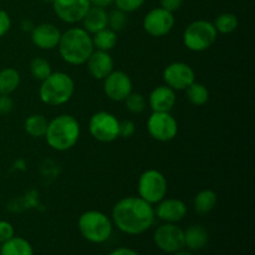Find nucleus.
<instances>
[{"label":"nucleus","instance_id":"1","mask_svg":"<svg viewBox=\"0 0 255 255\" xmlns=\"http://www.w3.org/2000/svg\"><path fill=\"white\" fill-rule=\"evenodd\" d=\"M154 208L141 197H125L112 208V223L128 236H138L152 227Z\"/></svg>","mask_w":255,"mask_h":255},{"label":"nucleus","instance_id":"2","mask_svg":"<svg viewBox=\"0 0 255 255\" xmlns=\"http://www.w3.org/2000/svg\"><path fill=\"white\" fill-rule=\"evenodd\" d=\"M57 49L61 59L75 66L86 64L87 59L95 50L91 34L84 27H71L62 32Z\"/></svg>","mask_w":255,"mask_h":255},{"label":"nucleus","instance_id":"3","mask_svg":"<svg viewBox=\"0 0 255 255\" xmlns=\"http://www.w3.org/2000/svg\"><path fill=\"white\" fill-rule=\"evenodd\" d=\"M81 134L79 121L71 115H60L49 121L45 138L52 149L65 152L77 143Z\"/></svg>","mask_w":255,"mask_h":255},{"label":"nucleus","instance_id":"4","mask_svg":"<svg viewBox=\"0 0 255 255\" xmlns=\"http://www.w3.org/2000/svg\"><path fill=\"white\" fill-rule=\"evenodd\" d=\"M75 92V82L69 74L51 72L42 80L39 89L40 100L47 106H61L71 100Z\"/></svg>","mask_w":255,"mask_h":255},{"label":"nucleus","instance_id":"5","mask_svg":"<svg viewBox=\"0 0 255 255\" xmlns=\"http://www.w3.org/2000/svg\"><path fill=\"white\" fill-rule=\"evenodd\" d=\"M77 227L81 236L90 243H105L112 234L111 219L100 211H87L82 213Z\"/></svg>","mask_w":255,"mask_h":255},{"label":"nucleus","instance_id":"6","mask_svg":"<svg viewBox=\"0 0 255 255\" xmlns=\"http://www.w3.org/2000/svg\"><path fill=\"white\" fill-rule=\"evenodd\" d=\"M218 32L213 22L207 20H196L186 27L183 32V44L193 52H202L213 46Z\"/></svg>","mask_w":255,"mask_h":255},{"label":"nucleus","instance_id":"7","mask_svg":"<svg viewBox=\"0 0 255 255\" xmlns=\"http://www.w3.org/2000/svg\"><path fill=\"white\" fill-rule=\"evenodd\" d=\"M137 188L138 197L153 206L166 198L168 183L162 172L157 169H147L139 176Z\"/></svg>","mask_w":255,"mask_h":255},{"label":"nucleus","instance_id":"8","mask_svg":"<svg viewBox=\"0 0 255 255\" xmlns=\"http://www.w3.org/2000/svg\"><path fill=\"white\" fill-rule=\"evenodd\" d=\"M90 134L96 141L110 143L119 138L120 121L115 115L107 111H99L94 114L89 122Z\"/></svg>","mask_w":255,"mask_h":255},{"label":"nucleus","instance_id":"9","mask_svg":"<svg viewBox=\"0 0 255 255\" xmlns=\"http://www.w3.org/2000/svg\"><path fill=\"white\" fill-rule=\"evenodd\" d=\"M149 136L158 142H169L178 133V124L171 112H152L147 121Z\"/></svg>","mask_w":255,"mask_h":255},{"label":"nucleus","instance_id":"10","mask_svg":"<svg viewBox=\"0 0 255 255\" xmlns=\"http://www.w3.org/2000/svg\"><path fill=\"white\" fill-rule=\"evenodd\" d=\"M153 241L161 251L173 254L184 248V231L176 223H164L156 229Z\"/></svg>","mask_w":255,"mask_h":255},{"label":"nucleus","instance_id":"11","mask_svg":"<svg viewBox=\"0 0 255 255\" xmlns=\"http://www.w3.org/2000/svg\"><path fill=\"white\" fill-rule=\"evenodd\" d=\"M174 22H176V19L173 16V12L163 7H154L144 16L143 29L151 36L162 37L172 31Z\"/></svg>","mask_w":255,"mask_h":255},{"label":"nucleus","instance_id":"12","mask_svg":"<svg viewBox=\"0 0 255 255\" xmlns=\"http://www.w3.org/2000/svg\"><path fill=\"white\" fill-rule=\"evenodd\" d=\"M163 80L167 86L174 91H184L189 85L196 81V74L188 64L176 61L164 69Z\"/></svg>","mask_w":255,"mask_h":255},{"label":"nucleus","instance_id":"13","mask_svg":"<svg viewBox=\"0 0 255 255\" xmlns=\"http://www.w3.org/2000/svg\"><path fill=\"white\" fill-rule=\"evenodd\" d=\"M132 80L126 72L112 71L104 79V92L110 100L115 102L125 101L127 96L132 92Z\"/></svg>","mask_w":255,"mask_h":255},{"label":"nucleus","instance_id":"14","mask_svg":"<svg viewBox=\"0 0 255 255\" xmlns=\"http://www.w3.org/2000/svg\"><path fill=\"white\" fill-rule=\"evenodd\" d=\"M55 14L67 24H75L84 19L91 6L90 0H52Z\"/></svg>","mask_w":255,"mask_h":255},{"label":"nucleus","instance_id":"15","mask_svg":"<svg viewBox=\"0 0 255 255\" xmlns=\"http://www.w3.org/2000/svg\"><path fill=\"white\" fill-rule=\"evenodd\" d=\"M62 32L59 27L50 22H42L31 29V41L41 50H52L57 47Z\"/></svg>","mask_w":255,"mask_h":255},{"label":"nucleus","instance_id":"16","mask_svg":"<svg viewBox=\"0 0 255 255\" xmlns=\"http://www.w3.org/2000/svg\"><path fill=\"white\" fill-rule=\"evenodd\" d=\"M187 207L183 201L177 198H163L157 203L154 216L164 223H178L187 216Z\"/></svg>","mask_w":255,"mask_h":255},{"label":"nucleus","instance_id":"17","mask_svg":"<svg viewBox=\"0 0 255 255\" xmlns=\"http://www.w3.org/2000/svg\"><path fill=\"white\" fill-rule=\"evenodd\" d=\"M91 76L96 80H104L114 71L115 62L109 51L94 50L86 61Z\"/></svg>","mask_w":255,"mask_h":255},{"label":"nucleus","instance_id":"18","mask_svg":"<svg viewBox=\"0 0 255 255\" xmlns=\"http://www.w3.org/2000/svg\"><path fill=\"white\" fill-rule=\"evenodd\" d=\"M176 91L167 85L152 90L148 97V104L152 112H171L176 105Z\"/></svg>","mask_w":255,"mask_h":255},{"label":"nucleus","instance_id":"19","mask_svg":"<svg viewBox=\"0 0 255 255\" xmlns=\"http://www.w3.org/2000/svg\"><path fill=\"white\" fill-rule=\"evenodd\" d=\"M81 21L84 24V29L89 34H95L100 30L109 27V12L105 7L91 5Z\"/></svg>","mask_w":255,"mask_h":255},{"label":"nucleus","instance_id":"20","mask_svg":"<svg viewBox=\"0 0 255 255\" xmlns=\"http://www.w3.org/2000/svg\"><path fill=\"white\" fill-rule=\"evenodd\" d=\"M208 243V232L204 227L193 224L184 231V247L189 251H201Z\"/></svg>","mask_w":255,"mask_h":255},{"label":"nucleus","instance_id":"21","mask_svg":"<svg viewBox=\"0 0 255 255\" xmlns=\"http://www.w3.org/2000/svg\"><path fill=\"white\" fill-rule=\"evenodd\" d=\"M0 255H34V249L26 239L12 237L1 244Z\"/></svg>","mask_w":255,"mask_h":255},{"label":"nucleus","instance_id":"22","mask_svg":"<svg viewBox=\"0 0 255 255\" xmlns=\"http://www.w3.org/2000/svg\"><path fill=\"white\" fill-rule=\"evenodd\" d=\"M217 201H218V197H217L216 192L212 189H203L194 198V211L201 216L208 214L214 209Z\"/></svg>","mask_w":255,"mask_h":255},{"label":"nucleus","instance_id":"23","mask_svg":"<svg viewBox=\"0 0 255 255\" xmlns=\"http://www.w3.org/2000/svg\"><path fill=\"white\" fill-rule=\"evenodd\" d=\"M92 44L95 50H101V51H111L117 44V32L114 31L110 27L102 29L100 31L92 34Z\"/></svg>","mask_w":255,"mask_h":255},{"label":"nucleus","instance_id":"24","mask_svg":"<svg viewBox=\"0 0 255 255\" xmlns=\"http://www.w3.org/2000/svg\"><path fill=\"white\" fill-rule=\"evenodd\" d=\"M21 77L17 70L12 67L0 71V95H10L19 87Z\"/></svg>","mask_w":255,"mask_h":255},{"label":"nucleus","instance_id":"25","mask_svg":"<svg viewBox=\"0 0 255 255\" xmlns=\"http://www.w3.org/2000/svg\"><path fill=\"white\" fill-rule=\"evenodd\" d=\"M47 126H49V121L42 115H31L27 117L24 125L26 133L34 138L45 137Z\"/></svg>","mask_w":255,"mask_h":255},{"label":"nucleus","instance_id":"26","mask_svg":"<svg viewBox=\"0 0 255 255\" xmlns=\"http://www.w3.org/2000/svg\"><path fill=\"white\" fill-rule=\"evenodd\" d=\"M186 96L193 106H203L209 101V91L206 85L194 81L186 90Z\"/></svg>","mask_w":255,"mask_h":255},{"label":"nucleus","instance_id":"27","mask_svg":"<svg viewBox=\"0 0 255 255\" xmlns=\"http://www.w3.org/2000/svg\"><path fill=\"white\" fill-rule=\"evenodd\" d=\"M238 17L234 14H232V12H223V14H219L213 22L217 32L224 35L232 34L233 31H236L237 27H238Z\"/></svg>","mask_w":255,"mask_h":255},{"label":"nucleus","instance_id":"28","mask_svg":"<svg viewBox=\"0 0 255 255\" xmlns=\"http://www.w3.org/2000/svg\"><path fill=\"white\" fill-rule=\"evenodd\" d=\"M52 72L51 65L44 57H35V59L31 60L30 62V74L34 77L35 80H39V81H42V80L46 79L50 74Z\"/></svg>","mask_w":255,"mask_h":255},{"label":"nucleus","instance_id":"29","mask_svg":"<svg viewBox=\"0 0 255 255\" xmlns=\"http://www.w3.org/2000/svg\"><path fill=\"white\" fill-rule=\"evenodd\" d=\"M125 105L131 114H141L146 109V100H144L143 95L138 94V92H131L125 99Z\"/></svg>","mask_w":255,"mask_h":255},{"label":"nucleus","instance_id":"30","mask_svg":"<svg viewBox=\"0 0 255 255\" xmlns=\"http://www.w3.org/2000/svg\"><path fill=\"white\" fill-rule=\"evenodd\" d=\"M127 25V15L126 12L116 9L109 14V27L114 31H121Z\"/></svg>","mask_w":255,"mask_h":255},{"label":"nucleus","instance_id":"31","mask_svg":"<svg viewBox=\"0 0 255 255\" xmlns=\"http://www.w3.org/2000/svg\"><path fill=\"white\" fill-rule=\"evenodd\" d=\"M116 7L124 12H133L143 5L144 0H114Z\"/></svg>","mask_w":255,"mask_h":255},{"label":"nucleus","instance_id":"32","mask_svg":"<svg viewBox=\"0 0 255 255\" xmlns=\"http://www.w3.org/2000/svg\"><path fill=\"white\" fill-rule=\"evenodd\" d=\"M136 132V126L132 121L129 120H125V121H120V131H119V137L122 138H129L132 137Z\"/></svg>","mask_w":255,"mask_h":255},{"label":"nucleus","instance_id":"33","mask_svg":"<svg viewBox=\"0 0 255 255\" xmlns=\"http://www.w3.org/2000/svg\"><path fill=\"white\" fill-rule=\"evenodd\" d=\"M14 237V227L6 221H0V243L9 241Z\"/></svg>","mask_w":255,"mask_h":255},{"label":"nucleus","instance_id":"34","mask_svg":"<svg viewBox=\"0 0 255 255\" xmlns=\"http://www.w3.org/2000/svg\"><path fill=\"white\" fill-rule=\"evenodd\" d=\"M11 27V19L9 14L4 10L0 9V37L4 36Z\"/></svg>","mask_w":255,"mask_h":255},{"label":"nucleus","instance_id":"35","mask_svg":"<svg viewBox=\"0 0 255 255\" xmlns=\"http://www.w3.org/2000/svg\"><path fill=\"white\" fill-rule=\"evenodd\" d=\"M14 107V101L9 97V95H0V114L6 115Z\"/></svg>","mask_w":255,"mask_h":255},{"label":"nucleus","instance_id":"36","mask_svg":"<svg viewBox=\"0 0 255 255\" xmlns=\"http://www.w3.org/2000/svg\"><path fill=\"white\" fill-rule=\"evenodd\" d=\"M159 1H161V7L171 12L179 10V7L183 4V0H159Z\"/></svg>","mask_w":255,"mask_h":255},{"label":"nucleus","instance_id":"37","mask_svg":"<svg viewBox=\"0 0 255 255\" xmlns=\"http://www.w3.org/2000/svg\"><path fill=\"white\" fill-rule=\"evenodd\" d=\"M109 255H139L137 252H134L133 249L129 248H117L115 251H112Z\"/></svg>","mask_w":255,"mask_h":255},{"label":"nucleus","instance_id":"38","mask_svg":"<svg viewBox=\"0 0 255 255\" xmlns=\"http://www.w3.org/2000/svg\"><path fill=\"white\" fill-rule=\"evenodd\" d=\"M91 5L95 6H101V7H107L111 4H114V0H90Z\"/></svg>","mask_w":255,"mask_h":255},{"label":"nucleus","instance_id":"39","mask_svg":"<svg viewBox=\"0 0 255 255\" xmlns=\"http://www.w3.org/2000/svg\"><path fill=\"white\" fill-rule=\"evenodd\" d=\"M173 255H193V253L189 251H186L184 248H182V249H179L178 252H176V253H173Z\"/></svg>","mask_w":255,"mask_h":255},{"label":"nucleus","instance_id":"40","mask_svg":"<svg viewBox=\"0 0 255 255\" xmlns=\"http://www.w3.org/2000/svg\"><path fill=\"white\" fill-rule=\"evenodd\" d=\"M46 1H51L52 2V0H46Z\"/></svg>","mask_w":255,"mask_h":255},{"label":"nucleus","instance_id":"41","mask_svg":"<svg viewBox=\"0 0 255 255\" xmlns=\"http://www.w3.org/2000/svg\"><path fill=\"white\" fill-rule=\"evenodd\" d=\"M0 247H1V243H0Z\"/></svg>","mask_w":255,"mask_h":255}]
</instances>
